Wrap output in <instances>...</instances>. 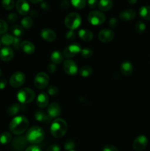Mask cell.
Here are the masks:
<instances>
[{"mask_svg":"<svg viewBox=\"0 0 150 151\" xmlns=\"http://www.w3.org/2000/svg\"><path fill=\"white\" fill-rule=\"evenodd\" d=\"M137 1H138V0H127L128 3H129V4H135V3L137 2Z\"/></svg>","mask_w":150,"mask_h":151,"instance_id":"54","label":"cell"},{"mask_svg":"<svg viewBox=\"0 0 150 151\" xmlns=\"http://www.w3.org/2000/svg\"><path fill=\"white\" fill-rule=\"evenodd\" d=\"M51 60L55 64H60L63 60V54L59 50H55L51 54Z\"/></svg>","mask_w":150,"mask_h":151,"instance_id":"25","label":"cell"},{"mask_svg":"<svg viewBox=\"0 0 150 151\" xmlns=\"http://www.w3.org/2000/svg\"><path fill=\"white\" fill-rule=\"evenodd\" d=\"M25 80H26V76L23 72H15L10 77V84L13 88H19L24 83Z\"/></svg>","mask_w":150,"mask_h":151,"instance_id":"8","label":"cell"},{"mask_svg":"<svg viewBox=\"0 0 150 151\" xmlns=\"http://www.w3.org/2000/svg\"><path fill=\"white\" fill-rule=\"evenodd\" d=\"M46 151H60V147L57 144H53L49 146Z\"/></svg>","mask_w":150,"mask_h":151,"instance_id":"45","label":"cell"},{"mask_svg":"<svg viewBox=\"0 0 150 151\" xmlns=\"http://www.w3.org/2000/svg\"><path fill=\"white\" fill-rule=\"evenodd\" d=\"M63 69H64V72L70 76H74L78 72V66L76 62L70 59H68L64 61Z\"/></svg>","mask_w":150,"mask_h":151,"instance_id":"11","label":"cell"},{"mask_svg":"<svg viewBox=\"0 0 150 151\" xmlns=\"http://www.w3.org/2000/svg\"><path fill=\"white\" fill-rule=\"evenodd\" d=\"M82 23V19L77 13H71L66 16L65 19V25L71 30L77 29Z\"/></svg>","mask_w":150,"mask_h":151,"instance_id":"5","label":"cell"},{"mask_svg":"<svg viewBox=\"0 0 150 151\" xmlns=\"http://www.w3.org/2000/svg\"><path fill=\"white\" fill-rule=\"evenodd\" d=\"M71 3L76 9H82L86 5V0H71Z\"/></svg>","mask_w":150,"mask_h":151,"instance_id":"33","label":"cell"},{"mask_svg":"<svg viewBox=\"0 0 150 151\" xmlns=\"http://www.w3.org/2000/svg\"><path fill=\"white\" fill-rule=\"evenodd\" d=\"M34 117L38 122H41L42 123H49L51 122V116L49 115V114L46 113L42 110L36 111L34 114Z\"/></svg>","mask_w":150,"mask_h":151,"instance_id":"18","label":"cell"},{"mask_svg":"<svg viewBox=\"0 0 150 151\" xmlns=\"http://www.w3.org/2000/svg\"><path fill=\"white\" fill-rule=\"evenodd\" d=\"M30 16H32V17H37L38 16V13L35 10H32V11L30 12Z\"/></svg>","mask_w":150,"mask_h":151,"instance_id":"52","label":"cell"},{"mask_svg":"<svg viewBox=\"0 0 150 151\" xmlns=\"http://www.w3.org/2000/svg\"><path fill=\"white\" fill-rule=\"evenodd\" d=\"M139 14L145 20H150V6H143L140 8Z\"/></svg>","mask_w":150,"mask_h":151,"instance_id":"27","label":"cell"},{"mask_svg":"<svg viewBox=\"0 0 150 151\" xmlns=\"http://www.w3.org/2000/svg\"><path fill=\"white\" fill-rule=\"evenodd\" d=\"M7 84V81L6 79H1L0 80V89H4Z\"/></svg>","mask_w":150,"mask_h":151,"instance_id":"51","label":"cell"},{"mask_svg":"<svg viewBox=\"0 0 150 151\" xmlns=\"http://www.w3.org/2000/svg\"><path fill=\"white\" fill-rule=\"evenodd\" d=\"M21 44V41L20 38H19V37H14V41H13V47H14L16 50H20Z\"/></svg>","mask_w":150,"mask_h":151,"instance_id":"41","label":"cell"},{"mask_svg":"<svg viewBox=\"0 0 150 151\" xmlns=\"http://www.w3.org/2000/svg\"><path fill=\"white\" fill-rule=\"evenodd\" d=\"M81 50H82V49H81L80 46L79 44H73L66 47L63 50V54L65 58L70 59L74 57L77 54H79V52H81Z\"/></svg>","mask_w":150,"mask_h":151,"instance_id":"9","label":"cell"},{"mask_svg":"<svg viewBox=\"0 0 150 151\" xmlns=\"http://www.w3.org/2000/svg\"><path fill=\"white\" fill-rule=\"evenodd\" d=\"M78 35H79V38L83 41H85V42H90L94 38L93 32L90 31L89 29H80V30H79Z\"/></svg>","mask_w":150,"mask_h":151,"instance_id":"23","label":"cell"},{"mask_svg":"<svg viewBox=\"0 0 150 151\" xmlns=\"http://www.w3.org/2000/svg\"><path fill=\"white\" fill-rule=\"evenodd\" d=\"M41 7L44 11H48L50 9V5L47 1H44V2H41Z\"/></svg>","mask_w":150,"mask_h":151,"instance_id":"48","label":"cell"},{"mask_svg":"<svg viewBox=\"0 0 150 151\" xmlns=\"http://www.w3.org/2000/svg\"><path fill=\"white\" fill-rule=\"evenodd\" d=\"M25 151H41L39 147L36 145H31L28 147Z\"/></svg>","mask_w":150,"mask_h":151,"instance_id":"49","label":"cell"},{"mask_svg":"<svg viewBox=\"0 0 150 151\" xmlns=\"http://www.w3.org/2000/svg\"><path fill=\"white\" fill-rule=\"evenodd\" d=\"M93 54H94L93 50L91 49L88 48V47H85V48L82 49L81 50V55H82V58H89L93 55Z\"/></svg>","mask_w":150,"mask_h":151,"instance_id":"36","label":"cell"},{"mask_svg":"<svg viewBox=\"0 0 150 151\" xmlns=\"http://www.w3.org/2000/svg\"><path fill=\"white\" fill-rule=\"evenodd\" d=\"M16 7L18 13L22 16H26L29 12V4L26 0H18Z\"/></svg>","mask_w":150,"mask_h":151,"instance_id":"14","label":"cell"},{"mask_svg":"<svg viewBox=\"0 0 150 151\" xmlns=\"http://www.w3.org/2000/svg\"><path fill=\"white\" fill-rule=\"evenodd\" d=\"M69 151H76V150H69Z\"/></svg>","mask_w":150,"mask_h":151,"instance_id":"56","label":"cell"},{"mask_svg":"<svg viewBox=\"0 0 150 151\" xmlns=\"http://www.w3.org/2000/svg\"><path fill=\"white\" fill-rule=\"evenodd\" d=\"M120 70L124 76H129L133 72V66L129 61H124L121 64Z\"/></svg>","mask_w":150,"mask_h":151,"instance_id":"22","label":"cell"},{"mask_svg":"<svg viewBox=\"0 0 150 151\" xmlns=\"http://www.w3.org/2000/svg\"><path fill=\"white\" fill-rule=\"evenodd\" d=\"M57 70V67H56L55 63H49V64L47 66V71H48L49 73H54Z\"/></svg>","mask_w":150,"mask_h":151,"instance_id":"44","label":"cell"},{"mask_svg":"<svg viewBox=\"0 0 150 151\" xmlns=\"http://www.w3.org/2000/svg\"><path fill=\"white\" fill-rule=\"evenodd\" d=\"M51 134L54 138H61L68 131V125L64 119L57 118L54 119L50 127Z\"/></svg>","mask_w":150,"mask_h":151,"instance_id":"2","label":"cell"},{"mask_svg":"<svg viewBox=\"0 0 150 151\" xmlns=\"http://www.w3.org/2000/svg\"><path fill=\"white\" fill-rule=\"evenodd\" d=\"M12 139V136L10 133L4 131L0 134V144L7 145L10 142Z\"/></svg>","mask_w":150,"mask_h":151,"instance_id":"28","label":"cell"},{"mask_svg":"<svg viewBox=\"0 0 150 151\" xmlns=\"http://www.w3.org/2000/svg\"><path fill=\"white\" fill-rule=\"evenodd\" d=\"M102 151H119L117 147L113 145H106L103 147Z\"/></svg>","mask_w":150,"mask_h":151,"instance_id":"43","label":"cell"},{"mask_svg":"<svg viewBox=\"0 0 150 151\" xmlns=\"http://www.w3.org/2000/svg\"><path fill=\"white\" fill-rule=\"evenodd\" d=\"M60 6H61L62 8L68 9L70 7V4H69V2L67 0H63V1H62V3L60 4Z\"/></svg>","mask_w":150,"mask_h":151,"instance_id":"50","label":"cell"},{"mask_svg":"<svg viewBox=\"0 0 150 151\" xmlns=\"http://www.w3.org/2000/svg\"><path fill=\"white\" fill-rule=\"evenodd\" d=\"M93 69L89 66H83L79 70V74L83 78H88L93 74Z\"/></svg>","mask_w":150,"mask_h":151,"instance_id":"30","label":"cell"},{"mask_svg":"<svg viewBox=\"0 0 150 151\" xmlns=\"http://www.w3.org/2000/svg\"><path fill=\"white\" fill-rule=\"evenodd\" d=\"M49 83V77L44 72H39L37 74L34 79V84L35 87L39 89H44L46 88Z\"/></svg>","mask_w":150,"mask_h":151,"instance_id":"7","label":"cell"},{"mask_svg":"<svg viewBox=\"0 0 150 151\" xmlns=\"http://www.w3.org/2000/svg\"><path fill=\"white\" fill-rule=\"evenodd\" d=\"M66 39L69 40V41H73V40H74L75 38H76V34L74 32V30L70 29L69 32H66Z\"/></svg>","mask_w":150,"mask_h":151,"instance_id":"42","label":"cell"},{"mask_svg":"<svg viewBox=\"0 0 150 151\" xmlns=\"http://www.w3.org/2000/svg\"><path fill=\"white\" fill-rule=\"evenodd\" d=\"M13 41H14V37L10 34H4L1 39V42L5 46H10L13 44Z\"/></svg>","mask_w":150,"mask_h":151,"instance_id":"32","label":"cell"},{"mask_svg":"<svg viewBox=\"0 0 150 151\" xmlns=\"http://www.w3.org/2000/svg\"><path fill=\"white\" fill-rule=\"evenodd\" d=\"M21 109V105L18 104V103H13V104L10 105L8 109H7V114L9 116H14L20 111Z\"/></svg>","mask_w":150,"mask_h":151,"instance_id":"26","label":"cell"},{"mask_svg":"<svg viewBox=\"0 0 150 151\" xmlns=\"http://www.w3.org/2000/svg\"><path fill=\"white\" fill-rule=\"evenodd\" d=\"M135 29L138 34H143L146 30V24L143 22H138L135 24Z\"/></svg>","mask_w":150,"mask_h":151,"instance_id":"35","label":"cell"},{"mask_svg":"<svg viewBox=\"0 0 150 151\" xmlns=\"http://www.w3.org/2000/svg\"><path fill=\"white\" fill-rule=\"evenodd\" d=\"M48 94L51 96H55L57 94H58L59 93V89L57 88V87L54 86H50L48 88Z\"/></svg>","mask_w":150,"mask_h":151,"instance_id":"39","label":"cell"},{"mask_svg":"<svg viewBox=\"0 0 150 151\" xmlns=\"http://www.w3.org/2000/svg\"><path fill=\"white\" fill-rule=\"evenodd\" d=\"M136 17V12L132 9H128L121 11L119 14V18L124 22H128L134 19Z\"/></svg>","mask_w":150,"mask_h":151,"instance_id":"19","label":"cell"},{"mask_svg":"<svg viewBox=\"0 0 150 151\" xmlns=\"http://www.w3.org/2000/svg\"><path fill=\"white\" fill-rule=\"evenodd\" d=\"M1 75H2V71H1V69H0V77H1Z\"/></svg>","mask_w":150,"mask_h":151,"instance_id":"55","label":"cell"},{"mask_svg":"<svg viewBox=\"0 0 150 151\" xmlns=\"http://www.w3.org/2000/svg\"><path fill=\"white\" fill-rule=\"evenodd\" d=\"M0 47H1V42H0Z\"/></svg>","mask_w":150,"mask_h":151,"instance_id":"57","label":"cell"},{"mask_svg":"<svg viewBox=\"0 0 150 151\" xmlns=\"http://www.w3.org/2000/svg\"><path fill=\"white\" fill-rule=\"evenodd\" d=\"M10 30H11L12 34H13V35H15L16 37L21 36L24 33L23 27L20 25H13L10 27Z\"/></svg>","mask_w":150,"mask_h":151,"instance_id":"31","label":"cell"},{"mask_svg":"<svg viewBox=\"0 0 150 151\" xmlns=\"http://www.w3.org/2000/svg\"><path fill=\"white\" fill-rule=\"evenodd\" d=\"M3 7L7 10H10L14 7V0H2L1 1Z\"/></svg>","mask_w":150,"mask_h":151,"instance_id":"34","label":"cell"},{"mask_svg":"<svg viewBox=\"0 0 150 151\" xmlns=\"http://www.w3.org/2000/svg\"><path fill=\"white\" fill-rule=\"evenodd\" d=\"M26 137L28 142L34 145L38 144L44 139L45 133L41 127L33 126L28 130Z\"/></svg>","mask_w":150,"mask_h":151,"instance_id":"3","label":"cell"},{"mask_svg":"<svg viewBox=\"0 0 150 151\" xmlns=\"http://www.w3.org/2000/svg\"><path fill=\"white\" fill-rule=\"evenodd\" d=\"M7 24L5 21L2 20V19H0V34H4L7 31Z\"/></svg>","mask_w":150,"mask_h":151,"instance_id":"38","label":"cell"},{"mask_svg":"<svg viewBox=\"0 0 150 151\" xmlns=\"http://www.w3.org/2000/svg\"><path fill=\"white\" fill-rule=\"evenodd\" d=\"M118 19L116 18H112L109 21V26L111 28H116L118 26Z\"/></svg>","mask_w":150,"mask_h":151,"instance_id":"46","label":"cell"},{"mask_svg":"<svg viewBox=\"0 0 150 151\" xmlns=\"http://www.w3.org/2000/svg\"><path fill=\"white\" fill-rule=\"evenodd\" d=\"M148 145V139L144 135H140L132 142V148L135 151H143Z\"/></svg>","mask_w":150,"mask_h":151,"instance_id":"10","label":"cell"},{"mask_svg":"<svg viewBox=\"0 0 150 151\" xmlns=\"http://www.w3.org/2000/svg\"><path fill=\"white\" fill-rule=\"evenodd\" d=\"M16 97L21 104H28L33 101L35 94V91L31 88H23L18 91Z\"/></svg>","mask_w":150,"mask_h":151,"instance_id":"4","label":"cell"},{"mask_svg":"<svg viewBox=\"0 0 150 151\" xmlns=\"http://www.w3.org/2000/svg\"><path fill=\"white\" fill-rule=\"evenodd\" d=\"M17 19H18L17 14H16V13H10L7 18V22L10 24H13V23H14V22H16V21H17Z\"/></svg>","mask_w":150,"mask_h":151,"instance_id":"40","label":"cell"},{"mask_svg":"<svg viewBox=\"0 0 150 151\" xmlns=\"http://www.w3.org/2000/svg\"><path fill=\"white\" fill-rule=\"evenodd\" d=\"M47 113L51 116V118H56L59 116L61 114V108L60 105L57 103H51L49 106Z\"/></svg>","mask_w":150,"mask_h":151,"instance_id":"17","label":"cell"},{"mask_svg":"<svg viewBox=\"0 0 150 151\" xmlns=\"http://www.w3.org/2000/svg\"><path fill=\"white\" fill-rule=\"evenodd\" d=\"M14 56V52L13 50L11 48L8 47H3L1 50H0V59L2 61L8 62L11 60L13 58Z\"/></svg>","mask_w":150,"mask_h":151,"instance_id":"15","label":"cell"},{"mask_svg":"<svg viewBox=\"0 0 150 151\" xmlns=\"http://www.w3.org/2000/svg\"><path fill=\"white\" fill-rule=\"evenodd\" d=\"M113 2L112 0H99L98 7L100 10L102 11H108L113 7Z\"/></svg>","mask_w":150,"mask_h":151,"instance_id":"24","label":"cell"},{"mask_svg":"<svg viewBox=\"0 0 150 151\" xmlns=\"http://www.w3.org/2000/svg\"><path fill=\"white\" fill-rule=\"evenodd\" d=\"M115 37L114 32L110 29H104L99 32L98 38L103 43H109L113 40Z\"/></svg>","mask_w":150,"mask_h":151,"instance_id":"13","label":"cell"},{"mask_svg":"<svg viewBox=\"0 0 150 151\" xmlns=\"http://www.w3.org/2000/svg\"><path fill=\"white\" fill-rule=\"evenodd\" d=\"M41 36L44 41H47V42H53L54 41H55L56 38H57L55 32L49 28H44L41 30Z\"/></svg>","mask_w":150,"mask_h":151,"instance_id":"16","label":"cell"},{"mask_svg":"<svg viewBox=\"0 0 150 151\" xmlns=\"http://www.w3.org/2000/svg\"><path fill=\"white\" fill-rule=\"evenodd\" d=\"M29 1L32 3H33V4H38V3L42 2L44 0H29Z\"/></svg>","mask_w":150,"mask_h":151,"instance_id":"53","label":"cell"},{"mask_svg":"<svg viewBox=\"0 0 150 151\" xmlns=\"http://www.w3.org/2000/svg\"><path fill=\"white\" fill-rule=\"evenodd\" d=\"M75 147H76V145H75V142L72 139H68L65 142L64 148L66 149V150H73Z\"/></svg>","mask_w":150,"mask_h":151,"instance_id":"37","label":"cell"},{"mask_svg":"<svg viewBox=\"0 0 150 151\" xmlns=\"http://www.w3.org/2000/svg\"><path fill=\"white\" fill-rule=\"evenodd\" d=\"M27 143L28 141L26 139V137H24V136H20L13 140L12 147L16 151H23L26 147Z\"/></svg>","mask_w":150,"mask_h":151,"instance_id":"12","label":"cell"},{"mask_svg":"<svg viewBox=\"0 0 150 151\" xmlns=\"http://www.w3.org/2000/svg\"><path fill=\"white\" fill-rule=\"evenodd\" d=\"M29 120L24 116H18L13 118L10 122L9 129L15 135H21L27 130Z\"/></svg>","mask_w":150,"mask_h":151,"instance_id":"1","label":"cell"},{"mask_svg":"<svg viewBox=\"0 0 150 151\" xmlns=\"http://www.w3.org/2000/svg\"><path fill=\"white\" fill-rule=\"evenodd\" d=\"M21 49L26 54H33L35 51V47L32 42L29 41H24L21 44Z\"/></svg>","mask_w":150,"mask_h":151,"instance_id":"21","label":"cell"},{"mask_svg":"<svg viewBox=\"0 0 150 151\" xmlns=\"http://www.w3.org/2000/svg\"><path fill=\"white\" fill-rule=\"evenodd\" d=\"M99 0H88V4L91 8H95L98 6Z\"/></svg>","mask_w":150,"mask_h":151,"instance_id":"47","label":"cell"},{"mask_svg":"<svg viewBox=\"0 0 150 151\" xmlns=\"http://www.w3.org/2000/svg\"><path fill=\"white\" fill-rule=\"evenodd\" d=\"M21 27L24 29H30L33 25V20L29 16H25L21 22Z\"/></svg>","mask_w":150,"mask_h":151,"instance_id":"29","label":"cell"},{"mask_svg":"<svg viewBox=\"0 0 150 151\" xmlns=\"http://www.w3.org/2000/svg\"><path fill=\"white\" fill-rule=\"evenodd\" d=\"M105 19L106 18L104 13L100 11H97V10L91 11L88 16V22L94 26L102 24L105 22Z\"/></svg>","mask_w":150,"mask_h":151,"instance_id":"6","label":"cell"},{"mask_svg":"<svg viewBox=\"0 0 150 151\" xmlns=\"http://www.w3.org/2000/svg\"><path fill=\"white\" fill-rule=\"evenodd\" d=\"M49 96L46 93L41 92L38 95L36 99V104L41 109H44L46 108L49 104Z\"/></svg>","mask_w":150,"mask_h":151,"instance_id":"20","label":"cell"}]
</instances>
